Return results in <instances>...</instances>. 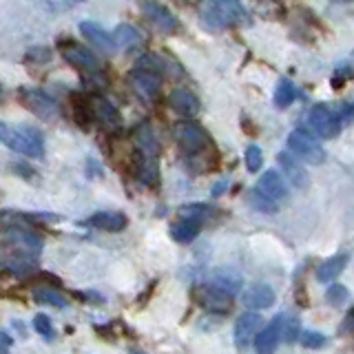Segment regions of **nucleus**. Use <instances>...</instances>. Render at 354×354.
Returning a JSON list of instances; mask_svg holds the SVG:
<instances>
[{
  "mask_svg": "<svg viewBox=\"0 0 354 354\" xmlns=\"http://www.w3.org/2000/svg\"><path fill=\"white\" fill-rule=\"evenodd\" d=\"M202 20L213 29L241 27L250 20L239 0H206L202 5Z\"/></svg>",
  "mask_w": 354,
  "mask_h": 354,
  "instance_id": "f257e3e1",
  "label": "nucleus"
},
{
  "mask_svg": "<svg viewBox=\"0 0 354 354\" xmlns=\"http://www.w3.org/2000/svg\"><path fill=\"white\" fill-rule=\"evenodd\" d=\"M0 133H3V142L11 151H16L20 155H27V158H33V160H38L44 155V138H42V133L36 131L33 127L3 124Z\"/></svg>",
  "mask_w": 354,
  "mask_h": 354,
  "instance_id": "f03ea898",
  "label": "nucleus"
},
{
  "mask_svg": "<svg viewBox=\"0 0 354 354\" xmlns=\"http://www.w3.org/2000/svg\"><path fill=\"white\" fill-rule=\"evenodd\" d=\"M173 138L180 144V149L184 151L186 158H202V155L213 149V138L210 133L197 124V122H177L173 127Z\"/></svg>",
  "mask_w": 354,
  "mask_h": 354,
  "instance_id": "7ed1b4c3",
  "label": "nucleus"
},
{
  "mask_svg": "<svg viewBox=\"0 0 354 354\" xmlns=\"http://www.w3.org/2000/svg\"><path fill=\"white\" fill-rule=\"evenodd\" d=\"M18 97H20V102L25 104V109H29L33 115H38L44 122H55L60 118L58 102H55L49 93H44L42 88L25 86V88H20V91H18Z\"/></svg>",
  "mask_w": 354,
  "mask_h": 354,
  "instance_id": "20e7f679",
  "label": "nucleus"
},
{
  "mask_svg": "<svg viewBox=\"0 0 354 354\" xmlns=\"http://www.w3.org/2000/svg\"><path fill=\"white\" fill-rule=\"evenodd\" d=\"M288 149L306 164H324L326 162L324 147H321L308 131H301V129L292 131L290 136H288Z\"/></svg>",
  "mask_w": 354,
  "mask_h": 354,
  "instance_id": "39448f33",
  "label": "nucleus"
},
{
  "mask_svg": "<svg viewBox=\"0 0 354 354\" xmlns=\"http://www.w3.org/2000/svg\"><path fill=\"white\" fill-rule=\"evenodd\" d=\"M308 127L313 129L319 138L335 140L341 133V120L335 111L328 109L326 104H317L310 109V113H308Z\"/></svg>",
  "mask_w": 354,
  "mask_h": 354,
  "instance_id": "423d86ee",
  "label": "nucleus"
},
{
  "mask_svg": "<svg viewBox=\"0 0 354 354\" xmlns=\"http://www.w3.org/2000/svg\"><path fill=\"white\" fill-rule=\"evenodd\" d=\"M193 299L195 301L210 310V313H219V315H224L230 310V295L224 292L221 288H217L215 283H199L193 288Z\"/></svg>",
  "mask_w": 354,
  "mask_h": 354,
  "instance_id": "0eeeda50",
  "label": "nucleus"
},
{
  "mask_svg": "<svg viewBox=\"0 0 354 354\" xmlns=\"http://www.w3.org/2000/svg\"><path fill=\"white\" fill-rule=\"evenodd\" d=\"M129 82H131L133 91H136L142 100L151 102V100H155L160 93L162 77H160L158 69H147V66H140V69H136L129 75Z\"/></svg>",
  "mask_w": 354,
  "mask_h": 354,
  "instance_id": "6e6552de",
  "label": "nucleus"
},
{
  "mask_svg": "<svg viewBox=\"0 0 354 354\" xmlns=\"http://www.w3.org/2000/svg\"><path fill=\"white\" fill-rule=\"evenodd\" d=\"M140 9H142L144 18H147L151 25L162 33H175L177 29H180L177 18L162 3H158V0H144Z\"/></svg>",
  "mask_w": 354,
  "mask_h": 354,
  "instance_id": "1a4fd4ad",
  "label": "nucleus"
},
{
  "mask_svg": "<svg viewBox=\"0 0 354 354\" xmlns=\"http://www.w3.org/2000/svg\"><path fill=\"white\" fill-rule=\"evenodd\" d=\"M62 55L64 60L69 62L71 66H75L77 71H84V73H95L100 69V60L97 55H93V51H88L86 47L77 42H62Z\"/></svg>",
  "mask_w": 354,
  "mask_h": 354,
  "instance_id": "9d476101",
  "label": "nucleus"
},
{
  "mask_svg": "<svg viewBox=\"0 0 354 354\" xmlns=\"http://www.w3.org/2000/svg\"><path fill=\"white\" fill-rule=\"evenodd\" d=\"M277 162L281 164V171H283V177L288 182H290L295 188L299 191H306L310 186V175L306 171V166L299 162L297 155H290V153H279L277 155Z\"/></svg>",
  "mask_w": 354,
  "mask_h": 354,
  "instance_id": "9b49d317",
  "label": "nucleus"
},
{
  "mask_svg": "<svg viewBox=\"0 0 354 354\" xmlns=\"http://www.w3.org/2000/svg\"><path fill=\"white\" fill-rule=\"evenodd\" d=\"M261 326H263V319L257 313L241 315L237 319V324H235V343H237V348H241V350L248 348L250 343L257 339Z\"/></svg>",
  "mask_w": 354,
  "mask_h": 354,
  "instance_id": "f8f14e48",
  "label": "nucleus"
},
{
  "mask_svg": "<svg viewBox=\"0 0 354 354\" xmlns=\"http://www.w3.org/2000/svg\"><path fill=\"white\" fill-rule=\"evenodd\" d=\"M169 104L175 113H180L184 118H193L199 113V109H202L199 97L193 91H188V88H173L169 95Z\"/></svg>",
  "mask_w": 354,
  "mask_h": 354,
  "instance_id": "ddd939ff",
  "label": "nucleus"
},
{
  "mask_svg": "<svg viewBox=\"0 0 354 354\" xmlns=\"http://www.w3.org/2000/svg\"><path fill=\"white\" fill-rule=\"evenodd\" d=\"M93 115L97 124H102V129L111 133L122 129V118L118 113V109L111 104L106 97H93Z\"/></svg>",
  "mask_w": 354,
  "mask_h": 354,
  "instance_id": "4468645a",
  "label": "nucleus"
},
{
  "mask_svg": "<svg viewBox=\"0 0 354 354\" xmlns=\"http://www.w3.org/2000/svg\"><path fill=\"white\" fill-rule=\"evenodd\" d=\"M241 301L250 310H266L274 304V290L266 283H254L241 292Z\"/></svg>",
  "mask_w": 354,
  "mask_h": 354,
  "instance_id": "2eb2a0df",
  "label": "nucleus"
},
{
  "mask_svg": "<svg viewBox=\"0 0 354 354\" xmlns=\"http://www.w3.org/2000/svg\"><path fill=\"white\" fill-rule=\"evenodd\" d=\"M80 33L91 44H95L100 51H104L109 55L115 53V49H118L115 38L111 36V33H106L100 25H95V22H82V25H80Z\"/></svg>",
  "mask_w": 354,
  "mask_h": 354,
  "instance_id": "dca6fc26",
  "label": "nucleus"
},
{
  "mask_svg": "<svg viewBox=\"0 0 354 354\" xmlns=\"http://www.w3.org/2000/svg\"><path fill=\"white\" fill-rule=\"evenodd\" d=\"M281 321H283V315H277L268 326L259 330L257 339H254V348H257V352L266 354L277 348V343L283 339L281 337Z\"/></svg>",
  "mask_w": 354,
  "mask_h": 354,
  "instance_id": "f3484780",
  "label": "nucleus"
},
{
  "mask_svg": "<svg viewBox=\"0 0 354 354\" xmlns=\"http://www.w3.org/2000/svg\"><path fill=\"white\" fill-rule=\"evenodd\" d=\"M86 224L104 232H120L122 228H127L129 219L127 215L115 213V210H104V213H95L93 217H88Z\"/></svg>",
  "mask_w": 354,
  "mask_h": 354,
  "instance_id": "a211bd4d",
  "label": "nucleus"
},
{
  "mask_svg": "<svg viewBox=\"0 0 354 354\" xmlns=\"http://www.w3.org/2000/svg\"><path fill=\"white\" fill-rule=\"evenodd\" d=\"M257 188H259V191H263L268 197H272L274 202H283V199L288 197V186H286V182L281 180V175L277 171H266L259 177Z\"/></svg>",
  "mask_w": 354,
  "mask_h": 354,
  "instance_id": "6ab92c4d",
  "label": "nucleus"
},
{
  "mask_svg": "<svg viewBox=\"0 0 354 354\" xmlns=\"http://www.w3.org/2000/svg\"><path fill=\"white\" fill-rule=\"evenodd\" d=\"M199 230H202V221L195 219V217L180 215V219L171 226V237L180 243H188L199 235Z\"/></svg>",
  "mask_w": 354,
  "mask_h": 354,
  "instance_id": "aec40b11",
  "label": "nucleus"
},
{
  "mask_svg": "<svg viewBox=\"0 0 354 354\" xmlns=\"http://www.w3.org/2000/svg\"><path fill=\"white\" fill-rule=\"evenodd\" d=\"M71 115L80 129H88V124L95 120L93 115V100H88L82 93H73L71 97Z\"/></svg>",
  "mask_w": 354,
  "mask_h": 354,
  "instance_id": "412c9836",
  "label": "nucleus"
},
{
  "mask_svg": "<svg viewBox=\"0 0 354 354\" xmlns=\"http://www.w3.org/2000/svg\"><path fill=\"white\" fill-rule=\"evenodd\" d=\"M210 283H215L230 297H235L241 288V277L232 268H217V270H213V274H210Z\"/></svg>",
  "mask_w": 354,
  "mask_h": 354,
  "instance_id": "4be33fe9",
  "label": "nucleus"
},
{
  "mask_svg": "<svg viewBox=\"0 0 354 354\" xmlns=\"http://www.w3.org/2000/svg\"><path fill=\"white\" fill-rule=\"evenodd\" d=\"M348 254L346 252H341V254H335V257H330L328 261H324L319 266V270H317V279L321 283H330V281H335L337 277L343 272V268L348 266Z\"/></svg>",
  "mask_w": 354,
  "mask_h": 354,
  "instance_id": "5701e85b",
  "label": "nucleus"
},
{
  "mask_svg": "<svg viewBox=\"0 0 354 354\" xmlns=\"http://www.w3.org/2000/svg\"><path fill=\"white\" fill-rule=\"evenodd\" d=\"M136 144H138V149H140L144 155H147L149 160H155V158H158L160 147H158V140H155L153 129H151L149 124L138 127V131H136Z\"/></svg>",
  "mask_w": 354,
  "mask_h": 354,
  "instance_id": "b1692460",
  "label": "nucleus"
},
{
  "mask_svg": "<svg viewBox=\"0 0 354 354\" xmlns=\"http://www.w3.org/2000/svg\"><path fill=\"white\" fill-rule=\"evenodd\" d=\"M31 297H33V301L40 304V306L64 308L66 304H69V301H66V297H64V295H60L58 290H51V288H44V286H40V288H33Z\"/></svg>",
  "mask_w": 354,
  "mask_h": 354,
  "instance_id": "393cba45",
  "label": "nucleus"
},
{
  "mask_svg": "<svg viewBox=\"0 0 354 354\" xmlns=\"http://www.w3.org/2000/svg\"><path fill=\"white\" fill-rule=\"evenodd\" d=\"M248 202L259 210V213L263 215H272L277 213V204L279 202H274L272 197H268L263 191H259V188H252V191L248 193Z\"/></svg>",
  "mask_w": 354,
  "mask_h": 354,
  "instance_id": "a878e982",
  "label": "nucleus"
},
{
  "mask_svg": "<svg viewBox=\"0 0 354 354\" xmlns=\"http://www.w3.org/2000/svg\"><path fill=\"white\" fill-rule=\"evenodd\" d=\"M295 97H297V88L290 80H279V84H277V91H274V104L279 106V109H286V106H290L295 102Z\"/></svg>",
  "mask_w": 354,
  "mask_h": 354,
  "instance_id": "bb28decb",
  "label": "nucleus"
},
{
  "mask_svg": "<svg viewBox=\"0 0 354 354\" xmlns=\"http://www.w3.org/2000/svg\"><path fill=\"white\" fill-rule=\"evenodd\" d=\"M113 38L118 42V47L127 49V47H133V44L140 42V31L131 25H120L115 31H113Z\"/></svg>",
  "mask_w": 354,
  "mask_h": 354,
  "instance_id": "cd10ccee",
  "label": "nucleus"
},
{
  "mask_svg": "<svg viewBox=\"0 0 354 354\" xmlns=\"http://www.w3.org/2000/svg\"><path fill=\"white\" fill-rule=\"evenodd\" d=\"M281 337L286 343H295L299 337V319L292 317V315H283V321H281Z\"/></svg>",
  "mask_w": 354,
  "mask_h": 354,
  "instance_id": "c85d7f7f",
  "label": "nucleus"
},
{
  "mask_svg": "<svg viewBox=\"0 0 354 354\" xmlns=\"http://www.w3.org/2000/svg\"><path fill=\"white\" fill-rule=\"evenodd\" d=\"M33 330H36L38 335L44 337L47 341L55 339V330H53V326H51V321H49L47 315H36V317H33Z\"/></svg>",
  "mask_w": 354,
  "mask_h": 354,
  "instance_id": "c756f323",
  "label": "nucleus"
},
{
  "mask_svg": "<svg viewBox=\"0 0 354 354\" xmlns=\"http://www.w3.org/2000/svg\"><path fill=\"white\" fill-rule=\"evenodd\" d=\"M243 160H246V169L250 173H257L261 169V162H263L261 149L254 147V144H250V147L246 149V153H243Z\"/></svg>",
  "mask_w": 354,
  "mask_h": 354,
  "instance_id": "7c9ffc66",
  "label": "nucleus"
},
{
  "mask_svg": "<svg viewBox=\"0 0 354 354\" xmlns=\"http://www.w3.org/2000/svg\"><path fill=\"white\" fill-rule=\"evenodd\" d=\"M348 288L346 286H341V283H335V286H330L328 288V292H326V299H328V304L332 306H341V304H346L348 301Z\"/></svg>",
  "mask_w": 354,
  "mask_h": 354,
  "instance_id": "2f4dec72",
  "label": "nucleus"
},
{
  "mask_svg": "<svg viewBox=\"0 0 354 354\" xmlns=\"http://www.w3.org/2000/svg\"><path fill=\"white\" fill-rule=\"evenodd\" d=\"M180 215H184V217H195L199 221H204V219L210 217V208L204 206V204H191V206H182L180 208Z\"/></svg>",
  "mask_w": 354,
  "mask_h": 354,
  "instance_id": "473e14b6",
  "label": "nucleus"
},
{
  "mask_svg": "<svg viewBox=\"0 0 354 354\" xmlns=\"http://www.w3.org/2000/svg\"><path fill=\"white\" fill-rule=\"evenodd\" d=\"M301 343L306 348H321L326 343V337L321 335V332H313V330H308L301 335Z\"/></svg>",
  "mask_w": 354,
  "mask_h": 354,
  "instance_id": "72a5a7b5",
  "label": "nucleus"
},
{
  "mask_svg": "<svg viewBox=\"0 0 354 354\" xmlns=\"http://www.w3.org/2000/svg\"><path fill=\"white\" fill-rule=\"evenodd\" d=\"M49 60H51V51L47 47H36V49H31L27 53V62H40V64H44V62H49Z\"/></svg>",
  "mask_w": 354,
  "mask_h": 354,
  "instance_id": "f704fd0d",
  "label": "nucleus"
},
{
  "mask_svg": "<svg viewBox=\"0 0 354 354\" xmlns=\"http://www.w3.org/2000/svg\"><path fill=\"white\" fill-rule=\"evenodd\" d=\"M343 332H348V335L354 337V308L348 313L346 321H343Z\"/></svg>",
  "mask_w": 354,
  "mask_h": 354,
  "instance_id": "c9c22d12",
  "label": "nucleus"
},
{
  "mask_svg": "<svg viewBox=\"0 0 354 354\" xmlns=\"http://www.w3.org/2000/svg\"><path fill=\"white\" fill-rule=\"evenodd\" d=\"M0 339H3V352H7L9 346H11V337L7 335V332H3V335H0Z\"/></svg>",
  "mask_w": 354,
  "mask_h": 354,
  "instance_id": "e433bc0d",
  "label": "nucleus"
},
{
  "mask_svg": "<svg viewBox=\"0 0 354 354\" xmlns=\"http://www.w3.org/2000/svg\"><path fill=\"white\" fill-rule=\"evenodd\" d=\"M66 3H82V0H66Z\"/></svg>",
  "mask_w": 354,
  "mask_h": 354,
  "instance_id": "4c0bfd02",
  "label": "nucleus"
}]
</instances>
